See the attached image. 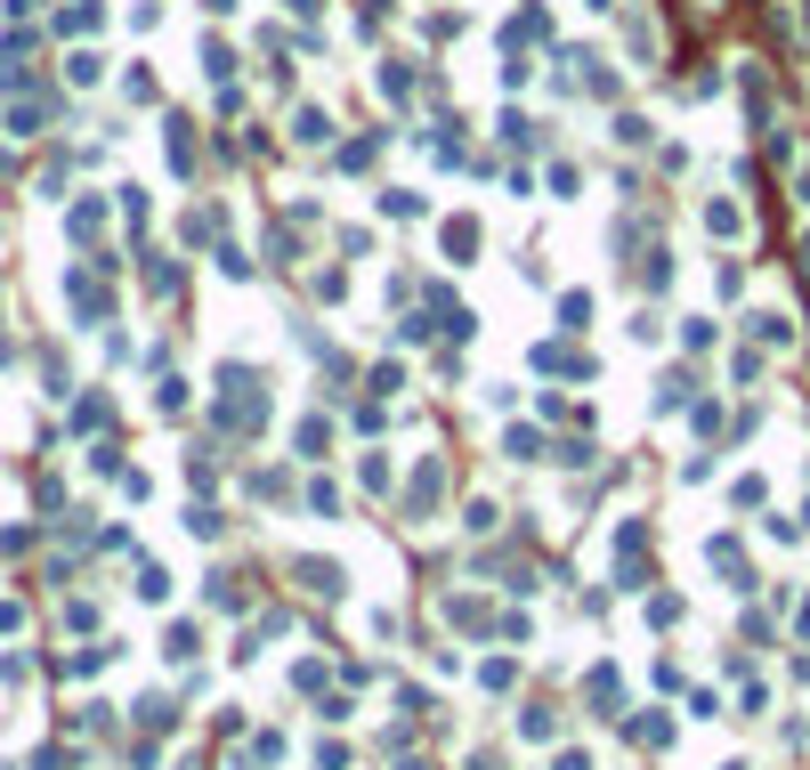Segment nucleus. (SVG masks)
<instances>
[{"mask_svg": "<svg viewBox=\"0 0 810 770\" xmlns=\"http://www.w3.org/2000/svg\"><path fill=\"white\" fill-rule=\"evenodd\" d=\"M406 90H413V65L389 58V65H381V97H406Z\"/></svg>", "mask_w": 810, "mask_h": 770, "instance_id": "nucleus-7", "label": "nucleus"}, {"mask_svg": "<svg viewBox=\"0 0 810 770\" xmlns=\"http://www.w3.org/2000/svg\"><path fill=\"white\" fill-rule=\"evenodd\" d=\"M705 227H714V236H729V244H738V236H746V203L714 195V203H705Z\"/></svg>", "mask_w": 810, "mask_h": 770, "instance_id": "nucleus-3", "label": "nucleus"}, {"mask_svg": "<svg viewBox=\"0 0 810 770\" xmlns=\"http://www.w3.org/2000/svg\"><path fill=\"white\" fill-rule=\"evenodd\" d=\"M438 495H447V462L422 454V462H413V479H406V520H430Z\"/></svg>", "mask_w": 810, "mask_h": 770, "instance_id": "nucleus-1", "label": "nucleus"}, {"mask_svg": "<svg viewBox=\"0 0 810 770\" xmlns=\"http://www.w3.org/2000/svg\"><path fill=\"white\" fill-rule=\"evenodd\" d=\"M381 212H389V219H422V212H430V203H422V195H406V187H398V195H381Z\"/></svg>", "mask_w": 810, "mask_h": 770, "instance_id": "nucleus-6", "label": "nucleus"}, {"mask_svg": "<svg viewBox=\"0 0 810 770\" xmlns=\"http://www.w3.org/2000/svg\"><path fill=\"white\" fill-rule=\"evenodd\" d=\"M705 568L729 576V593H746V584H753V576H746V552L729 544V535H714V544H705Z\"/></svg>", "mask_w": 810, "mask_h": 770, "instance_id": "nucleus-2", "label": "nucleus"}, {"mask_svg": "<svg viewBox=\"0 0 810 770\" xmlns=\"http://www.w3.org/2000/svg\"><path fill=\"white\" fill-rule=\"evenodd\" d=\"M503 446H511L519 462H535V454H552V446H543V439H535V430H511V439H503Z\"/></svg>", "mask_w": 810, "mask_h": 770, "instance_id": "nucleus-8", "label": "nucleus"}, {"mask_svg": "<svg viewBox=\"0 0 810 770\" xmlns=\"http://www.w3.org/2000/svg\"><path fill=\"white\" fill-rule=\"evenodd\" d=\"M753 341H770V349H787V341H794V325L778 317V308H753Z\"/></svg>", "mask_w": 810, "mask_h": 770, "instance_id": "nucleus-4", "label": "nucleus"}, {"mask_svg": "<svg viewBox=\"0 0 810 770\" xmlns=\"http://www.w3.org/2000/svg\"><path fill=\"white\" fill-rule=\"evenodd\" d=\"M447 251L470 260V251H479V219H447Z\"/></svg>", "mask_w": 810, "mask_h": 770, "instance_id": "nucleus-5", "label": "nucleus"}]
</instances>
